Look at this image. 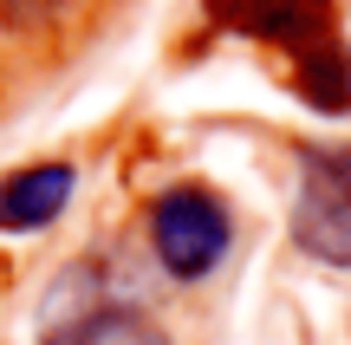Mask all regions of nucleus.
Listing matches in <instances>:
<instances>
[{"instance_id": "obj_2", "label": "nucleus", "mask_w": 351, "mask_h": 345, "mask_svg": "<svg viewBox=\"0 0 351 345\" xmlns=\"http://www.w3.org/2000/svg\"><path fill=\"white\" fill-rule=\"evenodd\" d=\"M150 248H156V261H163L176 281H202V274L228 254V209L215 202L208 189H195V182L156 195V209H150Z\"/></svg>"}, {"instance_id": "obj_5", "label": "nucleus", "mask_w": 351, "mask_h": 345, "mask_svg": "<svg viewBox=\"0 0 351 345\" xmlns=\"http://www.w3.org/2000/svg\"><path fill=\"white\" fill-rule=\"evenodd\" d=\"M46 345H169V333L130 307H91L78 320H65Z\"/></svg>"}, {"instance_id": "obj_7", "label": "nucleus", "mask_w": 351, "mask_h": 345, "mask_svg": "<svg viewBox=\"0 0 351 345\" xmlns=\"http://www.w3.org/2000/svg\"><path fill=\"white\" fill-rule=\"evenodd\" d=\"M319 156H326V163H332V169H339V176L351 182V150H339V143H332V150H319Z\"/></svg>"}, {"instance_id": "obj_4", "label": "nucleus", "mask_w": 351, "mask_h": 345, "mask_svg": "<svg viewBox=\"0 0 351 345\" xmlns=\"http://www.w3.org/2000/svg\"><path fill=\"white\" fill-rule=\"evenodd\" d=\"M72 163H33L20 176H0V235H26V228H46L59 222V209L72 202Z\"/></svg>"}, {"instance_id": "obj_6", "label": "nucleus", "mask_w": 351, "mask_h": 345, "mask_svg": "<svg viewBox=\"0 0 351 345\" xmlns=\"http://www.w3.org/2000/svg\"><path fill=\"white\" fill-rule=\"evenodd\" d=\"M65 0H0V26H46Z\"/></svg>"}, {"instance_id": "obj_3", "label": "nucleus", "mask_w": 351, "mask_h": 345, "mask_svg": "<svg viewBox=\"0 0 351 345\" xmlns=\"http://www.w3.org/2000/svg\"><path fill=\"white\" fill-rule=\"evenodd\" d=\"M293 235L313 261L351 267V182L306 143L300 150V202H293Z\"/></svg>"}, {"instance_id": "obj_1", "label": "nucleus", "mask_w": 351, "mask_h": 345, "mask_svg": "<svg viewBox=\"0 0 351 345\" xmlns=\"http://www.w3.org/2000/svg\"><path fill=\"white\" fill-rule=\"evenodd\" d=\"M208 20L280 46L293 59L306 104H319L332 117L351 111V52L332 26V0H208Z\"/></svg>"}]
</instances>
